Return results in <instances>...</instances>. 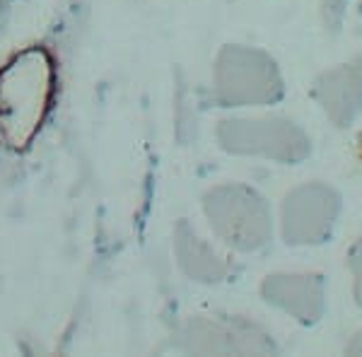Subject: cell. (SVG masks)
<instances>
[{
    "label": "cell",
    "mask_w": 362,
    "mask_h": 357,
    "mask_svg": "<svg viewBox=\"0 0 362 357\" xmlns=\"http://www.w3.org/2000/svg\"><path fill=\"white\" fill-rule=\"evenodd\" d=\"M58 92L56 58L29 44L0 66V145L25 152L44 128Z\"/></svg>",
    "instance_id": "cell-1"
}]
</instances>
